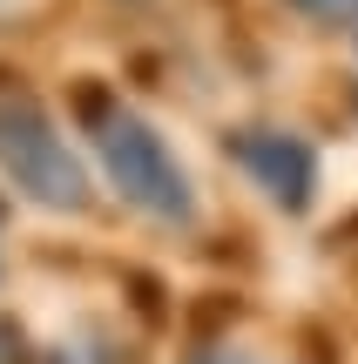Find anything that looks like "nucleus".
Segmentation results:
<instances>
[{"mask_svg": "<svg viewBox=\"0 0 358 364\" xmlns=\"http://www.w3.org/2000/svg\"><path fill=\"white\" fill-rule=\"evenodd\" d=\"M81 135H88L95 169L108 176V189L135 216H156V223H189L196 216V182H189V169L162 142V129H149L122 95H108V88L81 95Z\"/></svg>", "mask_w": 358, "mask_h": 364, "instance_id": "1", "label": "nucleus"}, {"mask_svg": "<svg viewBox=\"0 0 358 364\" xmlns=\"http://www.w3.org/2000/svg\"><path fill=\"white\" fill-rule=\"evenodd\" d=\"M0 176H7L27 203L54 209V216H81L88 196H95L88 162L75 156L68 129L48 115V102H41L27 81H14V75H0Z\"/></svg>", "mask_w": 358, "mask_h": 364, "instance_id": "2", "label": "nucleus"}, {"mask_svg": "<svg viewBox=\"0 0 358 364\" xmlns=\"http://www.w3.org/2000/svg\"><path fill=\"white\" fill-rule=\"evenodd\" d=\"M230 156H237V169L278 209H291V216L311 209V189H318V156H311V142H298V135H284V129H243V135H230Z\"/></svg>", "mask_w": 358, "mask_h": 364, "instance_id": "3", "label": "nucleus"}, {"mask_svg": "<svg viewBox=\"0 0 358 364\" xmlns=\"http://www.w3.org/2000/svg\"><path fill=\"white\" fill-rule=\"evenodd\" d=\"M284 7L311 14V21H358V0H284Z\"/></svg>", "mask_w": 358, "mask_h": 364, "instance_id": "4", "label": "nucleus"}, {"mask_svg": "<svg viewBox=\"0 0 358 364\" xmlns=\"http://www.w3.org/2000/svg\"><path fill=\"white\" fill-rule=\"evenodd\" d=\"M0 364H27V344H21V331L0 317Z\"/></svg>", "mask_w": 358, "mask_h": 364, "instance_id": "5", "label": "nucleus"}, {"mask_svg": "<svg viewBox=\"0 0 358 364\" xmlns=\"http://www.w3.org/2000/svg\"><path fill=\"white\" fill-rule=\"evenodd\" d=\"M189 364H270V358H257V351H196Z\"/></svg>", "mask_w": 358, "mask_h": 364, "instance_id": "6", "label": "nucleus"}]
</instances>
